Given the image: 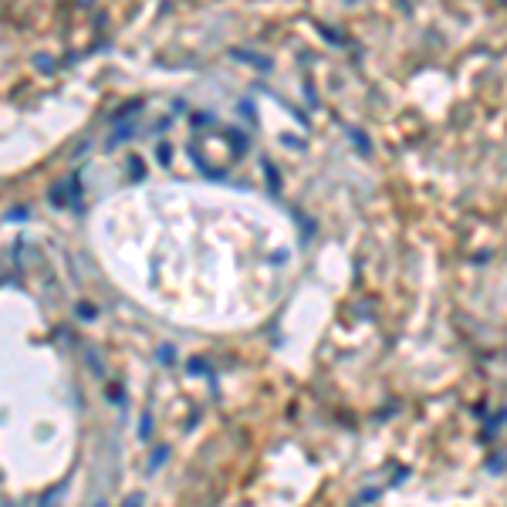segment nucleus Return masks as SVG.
<instances>
[{"label": "nucleus", "instance_id": "nucleus-1", "mask_svg": "<svg viewBox=\"0 0 507 507\" xmlns=\"http://www.w3.org/2000/svg\"><path fill=\"white\" fill-rule=\"evenodd\" d=\"M98 507H105V504H98Z\"/></svg>", "mask_w": 507, "mask_h": 507}]
</instances>
